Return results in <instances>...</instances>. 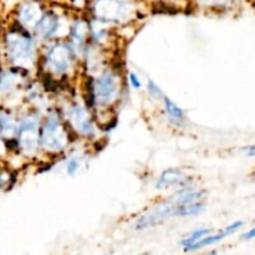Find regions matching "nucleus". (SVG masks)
I'll use <instances>...</instances> for the list:
<instances>
[{"label": "nucleus", "instance_id": "8", "mask_svg": "<svg viewBox=\"0 0 255 255\" xmlns=\"http://www.w3.org/2000/svg\"><path fill=\"white\" fill-rule=\"evenodd\" d=\"M42 15L44 14L41 11V6L35 0L26 1L21 6V10H20V19H21V21H24L26 25H32V26L36 25V22L41 19Z\"/></svg>", "mask_w": 255, "mask_h": 255}, {"label": "nucleus", "instance_id": "9", "mask_svg": "<svg viewBox=\"0 0 255 255\" xmlns=\"http://www.w3.org/2000/svg\"><path fill=\"white\" fill-rule=\"evenodd\" d=\"M36 31L44 37H49L54 35L57 31L59 27V20L55 15L52 14H45L42 15L41 19L36 22Z\"/></svg>", "mask_w": 255, "mask_h": 255}, {"label": "nucleus", "instance_id": "19", "mask_svg": "<svg viewBox=\"0 0 255 255\" xmlns=\"http://www.w3.org/2000/svg\"><path fill=\"white\" fill-rule=\"evenodd\" d=\"M242 238L246 239V241H249V239H253V238H255V228L251 229V231H249L248 233L244 234V236L242 237Z\"/></svg>", "mask_w": 255, "mask_h": 255}, {"label": "nucleus", "instance_id": "12", "mask_svg": "<svg viewBox=\"0 0 255 255\" xmlns=\"http://www.w3.org/2000/svg\"><path fill=\"white\" fill-rule=\"evenodd\" d=\"M162 99H163L164 107H166V111H167V114H168L169 119H171L173 122H176V124L181 122L182 120L184 119L183 111H182V110L179 109V107L177 106L173 101H171V100H169L167 96H163Z\"/></svg>", "mask_w": 255, "mask_h": 255}, {"label": "nucleus", "instance_id": "2", "mask_svg": "<svg viewBox=\"0 0 255 255\" xmlns=\"http://www.w3.org/2000/svg\"><path fill=\"white\" fill-rule=\"evenodd\" d=\"M119 82L111 72H105L95 82V100L100 105H109L116 100Z\"/></svg>", "mask_w": 255, "mask_h": 255}, {"label": "nucleus", "instance_id": "13", "mask_svg": "<svg viewBox=\"0 0 255 255\" xmlns=\"http://www.w3.org/2000/svg\"><path fill=\"white\" fill-rule=\"evenodd\" d=\"M209 233H211V229H207V228L197 229V231H194L193 233L189 234V236L187 237L183 242H182V246L184 247V249H187L188 247H191L192 244H194L196 242H198L199 239H202L203 237L208 236Z\"/></svg>", "mask_w": 255, "mask_h": 255}, {"label": "nucleus", "instance_id": "20", "mask_svg": "<svg viewBox=\"0 0 255 255\" xmlns=\"http://www.w3.org/2000/svg\"><path fill=\"white\" fill-rule=\"evenodd\" d=\"M246 152L248 156H255V146H251L248 148H246Z\"/></svg>", "mask_w": 255, "mask_h": 255}, {"label": "nucleus", "instance_id": "16", "mask_svg": "<svg viewBox=\"0 0 255 255\" xmlns=\"http://www.w3.org/2000/svg\"><path fill=\"white\" fill-rule=\"evenodd\" d=\"M77 169H79V161L75 158L71 159V161L67 163V167H66L67 173H69L70 176H74V174L77 172Z\"/></svg>", "mask_w": 255, "mask_h": 255}, {"label": "nucleus", "instance_id": "10", "mask_svg": "<svg viewBox=\"0 0 255 255\" xmlns=\"http://www.w3.org/2000/svg\"><path fill=\"white\" fill-rule=\"evenodd\" d=\"M186 176L181 172L177 171H167L159 178L158 183H157V188H166L169 186H182L186 182Z\"/></svg>", "mask_w": 255, "mask_h": 255}, {"label": "nucleus", "instance_id": "5", "mask_svg": "<svg viewBox=\"0 0 255 255\" xmlns=\"http://www.w3.org/2000/svg\"><path fill=\"white\" fill-rule=\"evenodd\" d=\"M14 37H10L9 40V49L10 54L15 60H24L27 61L31 59L34 55V44L31 39L22 35H12Z\"/></svg>", "mask_w": 255, "mask_h": 255}, {"label": "nucleus", "instance_id": "4", "mask_svg": "<svg viewBox=\"0 0 255 255\" xmlns=\"http://www.w3.org/2000/svg\"><path fill=\"white\" fill-rule=\"evenodd\" d=\"M47 64L52 71L56 74H62L66 71L71 64V52L65 45H56L47 54Z\"/></svg>", "mask_w": 255, "mask_h": 255}, {"label": "nucleus", "instance_id": "15", "mask_svg": "<svg viewBox=\"0 0 255 255\" xmlns=\"http://www.w3.org/2000/svg\"><path fill=\"white\" fill-rule=\"evenodd\" d=\"M147 89H148L149 94L153 95L154 97H163V92L161 91V89H159V87L152 81V80H149L148 81V86H147Z\"/></svg>", "mask_w": 255, "mask_h": 255}, {"label": "nucleus", "instance_id": "3", "mask_svg": "<svg viewBox=\"0 0 255 255\" xmlns=\"http://www.w3.org/2000/svg\"><path fill=\"white\" fill-rule=\"evenodd\" d=\"M41 139L42 144L46 148L55 149V151H59V149L64 148L65 143H66L64 132H62L61 126H60L56 120H50V121H47V124L44 127Z\"/></svg>", "mask_w": 255, "mask_h": 255}, {"label": "nucleus", "instance_id": "6", "mask_svg": "<svg viewBox=\"0 0 255 255\" xmlns=\"http://www.w3.org/2000/svg\"><path fill=\"white\" fill-rule=\"evenodd\" d=\"M70 116H71L72 125L75 128L82 134H90L92 132V124L90 120L89 114L85 111L82 107L75 106L74 109L70 111Z\"/></svg>", "mask_w": 255, "mask_h": 255}, {"label": "nucleus", "instance_id": "17", "mask_svg": "<svg viewBox=\"0 0 255 255\" xmlns=\"http://www.w3.org/2000/svg\"><path fill=\"white\" fill-rule=\"evenodd\" d=\"M242 227H243V222H236V223H233V224H231V226L227 227L224 231H226L228 234H232V233H234V232L238 231L239 228H242Z\"/></svg>", "mask_w": 255, "mask_h": 255}, {"label": "nucleus", "instance_id": "11", "mask_svg": "<svg viewBox=\"0 0 255 255\" xmlns=\"http://www.w3.org/2000/svg\"><path fill=\"white\" fill-rule=\"evenodd\" d=\"M228 236H229V234L227 233L226 231L221 232V233L216 234V236H206V237H203L202 239H199L198 242H196L194 244H192L191 247H188L186 251L187 252L197 251V249H201V248H203V247H206V246H212V244H216V243H218V242L223 241V239L226 238V237H228Z\"/></svg>", "mask_w": 255, "mask_h": 255}, {"label": "nucleus", "instance_id": "18", "mask_svg": "<svg viewBox=\"0 0 255 255\" xmlns=\"http://www.w3.org/2000/svg\"><path fill=\"white\" fill-rule=\"evenodd\" d=\"M129 81H131L132 86H133L134 89H141V81H139V79L133 74V72L129 74Z\"/></svg>", "mask_w": 255, "mask_h": 255}, {"label": "nucleus", "instance_id": "1", "mask_svg": "<svg viewBox=\"0 0 255 255\" xmlns=\"http://www.w3.org/2000/svg\"><path fill=\"white\" fill-rule=\"evenodd\" d=\"M128 0H94V11L97 17L106 21H117L131 14Z\"/></svg>", "mask_w": 255, "mask_h": 255}, {"label": "nucleus", "instance_id": "14", "mask_svg": "<svg viewBox=\"0 0 255 255\" xmlns=\"http://www.w3.org/2000/svg\"><path fill=\"white\" fill-rule=\"evenodd\" d=\"M203 196V192H187L181 194L176 201V204H189L193 202H198Z\"/></svg>", "mask_w": 255, "mask_h": 255}, {"label": "nucleus", "instance_id": "7", "mask_svg": "<svg viewBox=\"0 0 255 255\" xmlns=\"http://www.w3.org/2000/svg\"><path fill=\"white\" fill-rule=\"evenodd\" d=\"M37 125L34 120H25L20 126V139L22 146L34 148L37 143Z\"/></svg>", "mask_w": 255, "mask_h": 255}]
</instances>
